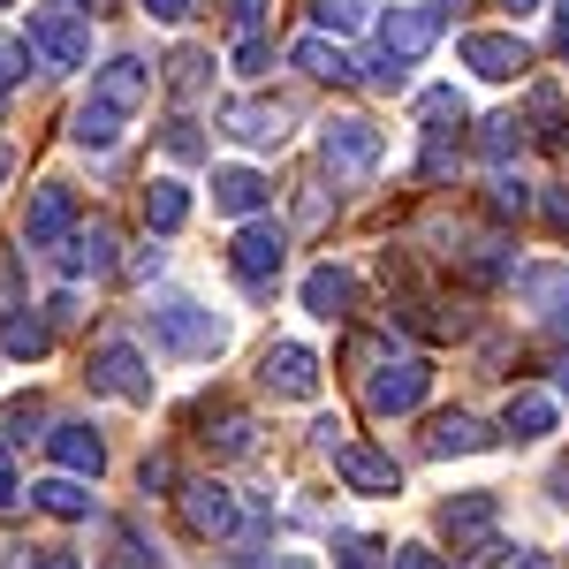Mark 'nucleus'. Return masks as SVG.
<instances>
[{"label":"nucleus","instance_id":"44","mask_svg":"<svg viewBox=\"0 0 569 569\" xmlns=\"http://www.w3.org/2000/svg\"><path fill=\"white\" fill-rule=\"evenodd\" d=\"M152 486H176V463H168V456H144V493H152Z\"/></svg>","mask_w":569,"mask_h":569},{"label":"nucleus","instance_id":"18","mask_svg":"<svg viewBox=\"0 0 569 569\" xmlns=\"http://www.w3.org/2000/svg\"><path fill=\"white\" fill-rule=\"evenodd\" d=\"M61 273H114V228L107 220H91V228H77L69 243H61Z\"/></svg>","mask_w":569,"mask_h":569},{"label":"nucleus","instance_id":"32","mask_svg":"<svg viewBox=\"0 0 569 569\" xmlns=\"http://www.w3.org/2000/svg\"><path fill=\"white\" fill-rule=\"evenodd\" d=\"M479 152L493 160V168H509V160L525 152V122H486V130H479Z\"/></svg>","mask_w":569,"mask_h":569},{"label":"nucleus","instance_id":"35","mask_svg":"<svg viewBox=\"0 0 569 569\" xmlns=\"http://www.w3.org/2000/svg\"><path fill=\"white\" fill-rule=\"evenodd\" d=\"M114 569H152V555H144V539H137L130 525H114Z\"/></svg>","mask_w":569,"mask_h":569},{"label":"nucleus","instance_id":"22","mask_svg":"<svg viewBox=\"0 0 569 569\" xmlns=\"http://www.w3.org/2000/svg\"><path fill=\"white\" fill-rule=\"evenodd\" d=\"M486 440H493V433H486V426L471 418V410H448V418H433L426 448H433V456H479Z\"/></svg>","mask_w":569,"mask_h":569},{"label":"nucleus","instance_id":"29","mask_svg":"<svg viewBox=\"0 0 569 569\" xmlns=\"http://www.w3.org/2000/svg\"><path fill=\"white\" fill-rule=\"evenodd\" d=\"M206 77H213V53H206V46H182L176 61H168V84H176V99H198V91H206Z\"/></svg>","mask_w":569,"mask_h":569},{"label":"nucleus","instance_id":"52","mask_svg":"<svg viewBox=\"0 0 569 569\" xmlns=\"http://www.w3.org/2000/svg\"><path fill=\"white\" fill-rule=\"evenodd\" d=\"M8 176H16V152H8V144H0V182H8Z\"/></svg>","mask_w":569,"mask_h":569},{"label":"nucleus","instance_id":"36","mask_svg":"<svg viewBox=\"0 0 569 569\" xmlns=\"http://www.w3.org/2000/svg\"><path fill=\"white\" fill-rule=\"evenodd\" d=\"M228 23H236V39H259V23H266V0H228Z\"/></svg>","mask_w":569,"mask_h":569},{"label":"nucleus","instance_id":"9","mask_svg":"<svg viewBox=\"0 0 569 569\" xmlns=\"http://www.w3.org/2000/svg\"><path fill=\"white\" fill-rule=\"evenodd\" d=\"M77 236V190L69 182H46L39 198H31V213H23V243L31 251H61Z\"/></svg>","mask_w":569,"mask_h":569},{"label":"nucleus","instance_id":"33","mask_svg":"<svg viewBox=\"0 0 569 569\" xmlns=\"http://www.w3.org/2000/svg\"><path fill=\"white\" fill-rule=\"evenodd\" d=\"M486 206H493L501 220H525V213H531V190H525L517 176H493V198H486Z\"/></svg>","mask_w":569,"mask_h":569},{"label":"nucleus","instance_id":"24","mask_svg":"<svg viewBox=\"0 0 569 569\" xmlns=\"http://www.w3.org/2000/svg\"><path fill=\"white\" fill-rule=\"evenodd\" d=\"M0 350H8V357H46V350H53V327L31 319V305H16L8 319H0Z\"/></svg>","mask_w":569,"mask_h":569},{"label":"nucleus","instance_id":"1","mask_svg":"<svg viewBox=\"0 0 569 569\" xmlns=\"http://www.w3.org/2000/svg\"><path fill=\"white\" fill-rule=\"evenodd\" d=\"M152 99V69L137 61V53H114L99 77H91V99L77 107V144L84 152H107V144H122V130L137 122V107Z\"/></svg>","mask_w":569,"mask_h":569},{"label":"nucleus","instance_id":"10","mask_svg":"<svg viewBox=\"0 0 569 569\" xmlns=\"http://www.w3.org/2000/svg\"><path fill=\"white\" fill-rule=\"evenodd\" d=\"M91 388H107V395H122V402H152V372H144V357L130 350V342H99L91 350Z\"/></svg>","mask_w":569,"mask_h":569},{"label":"nucleus","instance_id":"42","mask_svg":"<svg viewBox=\"0 0 569 569\" xmlns=\"http://www.w3.org/2000/svg\"><path fill=\"white\" fill-rule=\"evenodd\" d=\"M388 569H440V555H426V547H395Z\"/></svg>","mask_w":569,"mask_h":569},{"label":"nucleus","instance_id":"26","mask_svg":"<svg viewBox=\"0 0 569 569\" xmlns=\"http://www.w3.org/2000/svg\"><path fill=\"white\" fill-rule=\"evenodd\" d=\"M182 220H190V190H182V182H152V190H144V228H152V236H176Z\"/></svg>","mask_w":569,"mask_h":569},{"label":"nucleus","instance_id":"47","mask_svg":"<svg viewBox=\"0 0 569 569\" xmlns=\"http://www.w3.org/2000/svg\"><path fill=\"white\" fill-rule=\"evenodd\" d=\"M0 569H31V547L23 539H0Z\"/></svg>","mask_w":569,"mask_h":569},{"label":"nucleus","instance_id":"8","mask_svg":"<svg viewBox=\"0 0 569 569\" xmlns=\"http://www.w3.org/2000/svg\"><path fill=\"white\" fill-rule=\"evenodd\" d=\"M281 259H289V228H281V220H251V228L236 236V251H228V266H236L243 289H273Z\"/></svg>","mask_w":569,"mask_h":569},{"label":"nucleus","instance_id":"54","mask_svg":"<svg viewBox=\"0 0 569 569\" xmlns=\"http://www.w3.org/2000/svg\"><path fill=\"white\" fill-rule=\"evenodd\" d=\"M555 486H562V501H569V463H562V479H555Z\"/></svg>","mask_w":569,"mask_h":569},{"label":"nucleus","instance_id":"14","mask_svg":"<svg viewBox=\"0 0 569 569\" xmlns=\"http://www.w3.org/2000/svg\"><path fill=\"white\" fill-rule=\"evenodd\" d=\"M493 517H501V501H493V493H456V501L440 509V531H448L456 547H479V555H493V539H486V531H493Z\"/></svg>","mask_w":569,"mask_h":569},{"label":"nucleus","instance_id":"25","mask_svg":"<svg viewBox=\"0 0 569 569\" xmlns=\"http://www.w3.org/2000/svg\"><path fill=\"white\" fill-rule=\"evenodd\" d=\"M31 501H39L46 517H61V525H84V517H91L84 479H39V486H31Z\"/></svg>","mask_w":569,"mask_h":569},{"label":"nucleus","instance_id":"16","mask_svg":"<svg viewBox=\"0 0 569 569\" xmlns=\"http://www.w3.org/2000/svg\"><path fill=\"white\" fill-rule=\"evenodd\" d=\"M46 448H53L61 479H99V471H107V440L91 433V426H53V433H46Z\"/></svg>","mask_w":569,"mask_h":569},{"label":"nucleus","instance_id":"51","mask_svg":"<svg viewBox=\"0 0 569 569\" xmlns=\"http://www.w3.org/2000/svg\"><path fill=\"white\" fill-rule=\"evenodd\" d=\"M39 569H77V555H46V562Z\"/></svg>","mask_w":569,"mask_h":569},{"label":"nucleus","instance_id":"55","mask_svg":"<svg viewBox=\"0 0 569 569\" xmlns=\"http://www.w3.org/2000/svg\"><path fill=\"white\" fill-rule=\"evenodd\" d=\"M562 395H569V388H562Z\"/></svg>","mask_w":569,"mask_h":569},{"label":"nucleus","instance_id":"17","mask_svg":"<svg viewBox=\"0 0 569 569\" xmlns=\"http://www.w3.org/2000/svg\"><path fill=\"white\" fill-rule=\"evenodd\" d=\"M517 297H525L539 319L569 327V266H525V273H517Z\"/></svg>","mask_w":569,"mask_h":569},{"label":"nucleus","instance_id":"39","mask_svg":"<svg viewBox=\"0 0 569 569\" xmlns=\"http://www.w3.org/2000/svg\"><path fill=\"white\" fill-rule=\"evenodd\" d=\"M266 61H273V46H266V39H236V69H243V77H259Z\"/></svg>","mask_w":569,"mask_h":569},{"label":"nucleus","instance_id":"20","mask_svg":"<svg viewBox=\"0 0 569 569\" xmlns=\"http://www.w3.org/2000/svg\"><path fill=\"white\" fill-rule=\"evenodd\" d=\"M555 418H562V410H555V395H539V388H517L509 402H501V426H509L517 440L555 433Z\"/></svg>","mask_w":569,"mask_h":569},{"label":"nucleus","instance_id":"43","mask_svg":"<svg viewBox=\"0 0 569 569\" xmlns=\"http://www.w3.org/2000/svg\"><path fill=\"white\" fill-rule=\"evenodd\" d=\"M144 16H152V23H182V16H190V0H144Z\"/></svg>","mask_w":569,"mask_h":569},{"label":"nucleus","instance_id":"34","mask_svg":"<svg viewBox=\"0 0 569 569\" xmlns=\"http://www.w3.org/2000/svg\"><path fill=\"white\" fill-rule=\"evenodd\" d=\"M418 122H433V130L440 122H463V91H448V84L426 91V99H418Z\"/></svg>","mask_w":569,"mask_h":569},{"label":"nucleus","instance_id":"12","mask_svg":"<svg viewBox=\"0 0 569 569\" xmlns=\"http://www.w3.org/2000/svg\"><path fill=\"white\" fill-rule=\"evenodd\" d=\"M463 69L486 77V84H509V77L525 69V39H517V31H471V39H463Z\"/></svg>","mask_w":569,"mask_h":569},{"label":"nucleus","instance_id":"27","mask_svg":"<svg viewBox=\"0 0 569 569\" xmlns=\"http://www.w3.org/2000/svg\"><path fill=\"white\" fill-rule=\"evenodd\" d=\"M198 426H206V440H213L220 456H243V448L259 440V426H251L243 410H198Z\"/></svg>","mask_w":569,"mask_h":569},{"label":"nucleus","instance_id":"53","mask_svg":"<svg viewBox=\"0 0 569 569\" xmlns=\"http://www.w3.org/2000/svg\"><path fill=\"white\" fill-rule=\"evenodd\" d=\"M509 569H547V562H539V555H517V562H509Z\"/></svg>","mask_w":569,"mask_h":569},{"label":"nucleus","instance_id":"15","mask_svg":"<svg viewBox=\"0 0 569 569\" xmlns=\"http://www.w3.org/2000/svg\"><path fill=\"white\" fill-rule=\"evenodd\" d=\"M335 471H342L357 493H402V471H395V456L365 448V440H342V448H335Z\"/></svg>","mask_w":569,"mask_h":569},{"label":"nucleus","instance_id":"5","mask_svg":"<svg viewBox=\"0 0 569 569\" xmlns=\"http://www.w3.org/2000/svg\"><path fill=\"white\" fill-rule=\"evenodd\" d=\"M380 152H388V144H380L372 122H327V130H319V160H327L335 182H372L380 176Z\"/></svg>","mask_w":569,"mask_h":569},{"label":"nucleus","instance_id":"21","mask_svg":"<svg viewBox=\"0 0 569 569\" xmlns=\"http://www.w3.org/2000/svg\"><path fill=\"white\" fill-rule=\"evenodd\" d=\"M213 206H220V213H236V220L259 213V206H266V176H259V168H213Z\"/></svg>","mask_w":569,"mask_h":569},{"label":"nucleus","instance_id":"2","mask_svg":"<svg viewBox=\"0 0 569 569\" xmlns=\"http://www.w3.org/2000/svg\"><path fill=\"white\" fill-rule=\"evenodd\" d=\"M23 46L39 53L46 69H84L91 61V8H77V0H39L23 16Z\"/></svg>","mask_w":569,"mask_h":569},{"label":"nucleus","instance_id":"13","mask_svg":"<svg viewBox=\"0 0 569 569\" xmlns=\"http://www.w3.org/2000/svg\"><path fill=\"white\" fill-rule=\"evenodd\" d=\"M220 122H228V137H236V144H259V152H273V144L289 137V107H273V99H236Z\"/></svg>","mask_w":569,"mask_h":569},{"label":"nucleus","instance_id":"3","mask_svg":"<svg viewBox=\"0 0 569 569\" xmlns=\"http://www.w3.org/2000/svg\"><path fill=\"white\" fill-rule=\"evenodd\" d=\"M440 39V8L426 0V8H395L388 23H380V61H372V84H402V69L426 53V46Z\"/></svg>","mask_w":569,"mask_h":569},{"label":"nucleus","instance_id":"40","mask_svg":"<svg viewBox=\"0 0 569 569\" xmlns=\"http://www.w3.org/2000/svg\"><path fill=\"white\" fill-rule=\"evenodd\" d=\"M168 152H176V160H198V152H206V137L190 130V122H168Z\"/></svg>","mask_w":569,"mask_h":569},{"label":"nucleus","instance_id":"46","mask_svg":"<svg viewBox=\"0 0 569 569\" xmlns=\"http://www.w3.org/2000/svg\"><path fill=\"white\" fill-rule=\"evenodd\" d=\"M8 501H23V486H16V463H8V448H0V509Z\"/></svg>","mask_w":569,"mask_h":569},{"label":"nucleus","instance_id":"28","mask_svg":"<svg viewBox=\"0 0 569 569\" xmlns=\"http://www.w3.org/2000/svg\"><path fill=\"white\" fill-rule=\"evenodd\" d=\"M365 0H311V23H319V39H350V31H365Z\"/></svg>","mask_w":569,"mask_h":569},{"label":"nucleus","instance_id":"45","mask_svg":"<svg viewBox=\"0 0 569 569\" xmlns=\"http://www.w3.org/2000/svg\"><path fill=\"white\" fill-rule=\"evenodd\" d=\"M160 259H168V251H152V243H144V251L130 259V281H152V273H160Z\"/></svg>","mask_w":569,"mask_h":569},{"label":"nucleus","instance_id":"7","mask_svg":"<svg viewBox=\"0 0 569 569\" xmlns=\"http://www.w3.org/2000/svg\"><path fill=\"white\" fill-rule=\"evenodd\" d=\"M176 501H182V525L198 531V539H236V531H243V501H236V486L190 479Z\"/></svg>","mask_w":569,"mask_h":569},{"label":"nucleus","instance_id":"50","mask_svg":"<svg viewBox=\"0 0 569 569\" xmlns=\"http://www.w3.org/2000/svg\"><path fill=\"white\" fill-rule=\"evenodd\" d=\"M493 8H509V16H531V8H539V0H493Z\"/></svg>","mask_w":569,"mask_h":569},{"label":"nucleus","instance_id":"31","mask_svg":"<svg viewBox=\"0 0 569 569\" xmlns=\"http://www.w3.org/2000/svg\"><path fill=\"white\" fill-rule=\"evenodd\" d=\"M46 426V410L31 395H16V402H0V448H16V440H31Z\"/></svg>","mask_w":569,"mask_h":569},{"label":"nucleus","instance_id":"6","mask_svg":"<svg viewBox=\"0 0 569 569\" xmlns=\"http://www.w3.org/2000/svg\"><path fill=\"white\" fill-rule=\"evenodd\" d=\"M433 388V365L426 357H388L372 380H365V402H372V418H410L418 402Z\"/></svg>","mask_w":569,"mask_h":569},{"label":"nucleus","instance_id":"48","mask_svg":"<svg viewBox=\"0 0 569 569\" xmlns=\"http://www.w3.org/2000/svg\"><path fill=\"white\" fill-rule=\"evenodd\" d=\"M555 53H569V0H555Z\"/></svg>","mask_w":569,"mask_h":569},{"label":"nucleus","instance_id":"19","mask_svg":"<svg viewBox=\"0 0 569 569\" xmlns=\"http://www.w3.org/2000/svg\"><path fill=\"white\" fill-rule=\"evenodd\" d=\"M357 305V273H342V266H311L305 273V311H319V319H350Z\"/></svg>","mask_w":569,"mask_h":569},{"label":"nucleus","instance_id":"49","mask_svg":"<svg viewBox=\"0 0 569 569\" xmlns=\"http://www.w3.org/2000/svg\"><path fill=\"white\" fill-rule=\"evenodd\" d=\"M243 569H311V562H266V555H243Z\"/></svg>","mask_w":569,"mask_h":569},{"label":"nucleus","instance_id":"23","mask_svg":"<svg viewBox=\"0 0 569 569\" xmlns=\"http://www.w3.org/2000/svg\"><path fill=\"white\" fill-rule=\"evenodd\" d=\"M289 61H297L305 77H327V84H350V77H357V61L335 39H319V31H311V39H297V53H289Z\"/></svg>","mask_w":569,"mask_h":569},{"label":"nucleus","instance_id":"4","mask_svg":"<svg viewBox=\"0 0 569 569\" xmlns=\"http://www.w3.org/2000/svg\"><path fill=\"white\" fill-rule=\"evenodd\" d=\"M152 342L176 350V357H220V350H228V327H220L206 305H182V297H176V305L152 311Z\"/></svg>","mask_w":569,"mask_h":569},{"label":"nucleus","instance_id":"41","mask_svg":"<svg viewBox=\"0 0 569 569\" xmlns=\"http://www.w3.org/2000/svg\"><path fill=\"white\" fill-rule=\"evenodd\" d=\"M539 213H547L555 236H569V190H547V198H539Z\"/></svg>","mask_w":569,"mask_h":569},{"label":"nucleus","instance_id":"37","mask_svg":"<svg viewBox=\"0 0 569 569\" xmlns=\"http://www.w3.org/2000/svg\"><path fill=\"white\" fill-rule=\"evenodd\" d=\"M23 61H31V46H0V99L23 84Z\"/></svg>","mask_w":569,"mask_h":569},{"label":"nucleus","instance_id":"11","mask_svg":"<svg viewBox=\"0 0 569 569\" xmlns=\"http://www.w3.org/2000/svg\"><path fill=\"white\" fill-rule=\"evenodd\" d=\"M259 380H266V395H289V402H311V395H319V357H311L305 342H281V350H266Z\"/></svg>","mask_w":569,"mask_h":569},{"label":"nucleus","instance_id":"38","mask_svg":"<svg viewBox=\"0 0 569 569\" xmlns=\"http://www.w3.org/2000/svg\"><path fill=\"white\" fill-rule=\"evenodd\" d=\"M380 562H395V555L372 547V539H350V547H342V569H380Z\"/></svg>","mask_w":569,"mask_h":569},{"label":"nucleus","instance_id":"30","mask_svg":"<svg viewBox=\"0 0 569 569\" xmlns=\"http://www.w3.org/2000/svg\"><path fill=\"white\" fill-rule=\"evenodd\" d=\"M531 122H539V144H555V152L569 144V114H562V91H555V84L531 91Z\"/></svg>","mask_w":569,"mask_h":569}]
</instances>
